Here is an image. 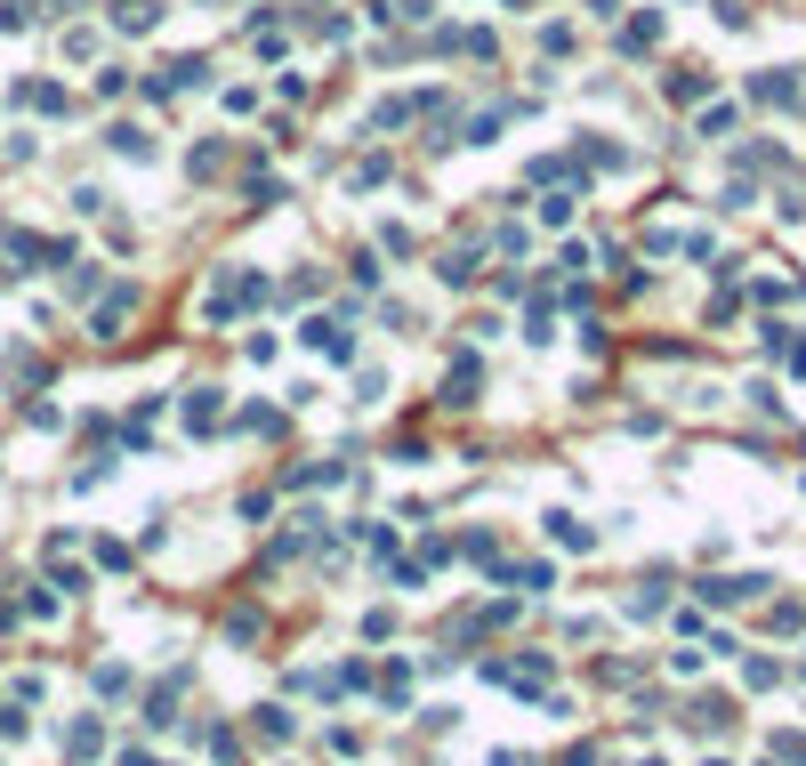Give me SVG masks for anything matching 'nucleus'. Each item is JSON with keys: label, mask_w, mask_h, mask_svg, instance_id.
<instances>
[{"label": "nucleus", "mask_w": 806, "mask_h": 766, "mask_svg": "<svg viewBox=\"0 0 806 766\" xmlns=\"http://www.w3.org/2000/svg\"><path fill=\"white\" fill-rule=\"evenodd\" d=\"M153 17H162L153 0H114V24H121V33H153Z\"/></svg>", "instance_id": "obj_1"}]
</instances>
